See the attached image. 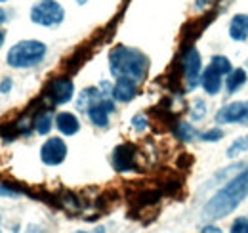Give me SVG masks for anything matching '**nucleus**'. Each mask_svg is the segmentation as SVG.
<instances>
[{
    "label": "nucleus",
    "mask_w": 248,
    "mask_h": 233,
    "mask_svg": "<svg viewBox=\"0 0 248 233\" xmlns=\"http://www.w3.org/2000/svg\"><path fill=\"white\" fill-rule=\"evenodd\" d=\"M248 197V166L233 176L216 195L204 204V216L208 220H219L231 214Z\"/></svg>",
    "instance_id": "nucleus-1"
},
{
    "label": "nucleus",
    "mask_w": 248,
    "mask_h": 233,
    "mask_svg": "<svg viewBox=\"0 0 248 233\" xmlns=\"http://www.w3.org/2000/svg\"><path fill=\"white\" fill-rule=\"evenodd\" d=\"M109 69L111 75L117 79H128L134 83H141L149 69V59L143 52L130 48V46H117L109 54Z\"/></svg>",
    "instance_id": "nucleus-2"
},
{
    "label": "nucleus",
    "mask_w": 248,
    "mask_h": 233,
    "mask_svg": "<svg viewBox=\"0 0 248 233\" xmlns=\"http://www.w3.org/2000/svg\"><path fill=\"white\" fill-rule=\"evenodd\" d=\"M46 56V44L40 40H21L8 50L6 61L14 69H29L38 65Z\"/></svg>",
    "instance_id": "nucleus-3"
},
{
    "label": "nucleus",
    "mask_w": 248,
    "mask_h": 233,
    "mask_svg": "<svg viewBox=\"0 0 248 233\" xmlns=\"http://www.w3.org/2000/svg\"><path fill=\"white\" fill-rule=\"evenodd\" d=\"M65 19V10L58 0H38L31 8V21L42 27H56Z\"/></svg>",
    "instance_id": "nucleus-4"
},
{
    "label": "nucleus",
    "mask_w": 248,
    "mask_h": 233,
    "mask_svg": "<svg viewBox=\"0 0 248 233\" xmlns=\"http://www.w3.org/2000/svg\"><path fill=\"white\" fill-rule=\"evenodd\" d=\"M182 69H184V79H186L187 90H195L201 83L202 75V61L197 48H189L184 58H182Z\"/></svg>",
    "instance_id": "nucleus-5"
},
{
    "label": "nucleus",
    "mask_w": 248,
    "mask_h": 233,
    "mask_svg": "<svg viewBox=\"0 0 248 233\" xmlns=\"http://www.w3.org/2000/svg\"><path fill=\"white\" fill-rule=\"evenodd\" d=\"M217 124H247L248 122V101H235L221 107L216 113Z\"/></svg>",
    "instance_id": "nucleus-6"
},
{
    "label": "nucleus",
    "mask_w": 248,
    "mask_h": 233,
    "mask_svg": "<svg viewBox=\"0 0 248 233\" xmlns=\"http://www.w3.org/2000/svg\"><path fill=\"white\" fill-rule=\"evenodd\" d=\"M67 157V146L62 138H48L44 146L40 147V159L48 166H58L62 165Z\"/></svg>",
    "instance_id": "nucleus-7"
},
{
    "label": "nucleus",
    "mask_w": 248,
    "mask_h": 233,
    "mask_svg": "<svg viewBox=\"0 0 248 233\" xmlns=\"http://www.w3.org/2000/svg\"><path fill=\"white\" fill-rule=\"evenodd\" d=\"M48 96H50V100L56 105H63V103L71 101L73 96H75V84H73V81L69 77H58V79H54L50 83V86H48Z\"/></svg>",
    "instance_id": "nucleus-8"
},
{
    "label": "nucleus",
    "mask_w": 248,
    "mask_h": 233,
    "mask_svg": "<svg viewBox=\"0 0 248 233\" xmlns=\"http://www.w3.org/2000/svg\"><path fill=\"white\" fill-rule=\"evenodd\" d=\"M223 77H225V75H223V73H219L216 67L208 65V67L202 71V75H201V86L204 88V92H206V94L216 96L217 92L221 90Z\"/></svg>",
    "instance_id": "nucleus-9"
},
{
    "label": "nucleus",
    "mask_w": 248,
    "mask_h": 233,
    "mask_svg": "<svg viewBox=\"0 0 248 233\" xmlns=\"http://www.w3.org/2000/svg\"><path fill=\"white\" fill-rule=\"evenodd\" d=\"M136 92H138V83L128 81V79H117L113 86V100L121 103H128L136 98Z\"/></svg>",
    "instance_id": "nucleus-10"
},
{
    "label": "nucleus",
    "mask_w": 248,
    "mask_h": 233,
    "mask_svg": "<svg viewBox=\"0 0 248 233\" xmlns=\"http://www.w3.org/2000/svg\"><path fill=\"white\" fill-rule=\"evenodd\" d=\"M132 165H134V149L128 144H123V146L117 147L115 153H113V166L117 170L124 172V170H130Z\"/></svg>",
    "instance_id": "nucleus-11"
},
{
    "label": "nucleus",
    "mask_w": 248,
    "mask_h": 233,
    "mask_svg": "<svg viewBox=\"0 0 248 233\" xmlns=\"http://www.w3.org/2000/svg\"><path fill=\"white\" fill-rule=\"evenodd\" d=\"M229 36L235 42H245L248 38V14H237L233 16L229 23Z\"/></svg>",
    "instance_id": "nucleus-12"
},
{
    "label": "nucleus",
    "mask_w": 248,
    "mask_h": 233,
    "mask_svg": "<svg viewBox=\"0 0 248 233\" xmlns=\"http://www.w3.org/2000/svg\"><path fill=\"white\" fill-rule=\"evenodd\" d=\"M56 126H58V130L62 132L63 136H75L80 130L78 118L73 115V113H69V111L58 113V116H56Z\"/></svg>",
    "instance_id": "nucleus-13"
},
{
    "label": "nucleus",
    "mask_w": 248,
    "mask_h": 233,
    "mask_svg": "<svg viewBox=\"0 0 248 233\" xmlns=\"http://www.w3.org/2000/svg\"><path fill=\"white\" fill-rule=\"evenodd\" d=\"M245 83H247V71L245 69H233L225 77V90H227V94H235V92H239V88L245 86Z\"/></svg>",
    "instance_id": "nucleus-14"
},
{
    "label": "nucleus",
    "mask_w": 248,
    "mask_h": 233,
    "mask_svg": "<svg viewBox=\"0 0 248 233\" xmlns=\"http://www.w3.org/2000/svg\"><path fill=\"white\" fill-rule=\"evenodd\" d=\"M52 124H54V116H52V113H50V111H44V113L36 115L34 122H32L34 130H36L40 136H46V134L52 130Z\"/></svg>",
    "instance_id": "nucleus-15"
},
{
    "label": "nucleus",
    "mask_w": 248,
    "mask_h": 233,
    "mask_svg": "<svg viewBox=\"0 0 248 233\" xmlns=\"http://www.w3.org/2000/svg\"><path fill=\"white\" fill-rule=\"evenodd\" d=\"M247 151H248V136H243V138L235 140L231 146L227 147V157L229 159H235V157H239V155H243Z\"/></svg>",
    "instance_id": "nucleus-16"
},
{
    "label": "nucleus",
    "mask_w": 248,
    "mask_h": 233,
    "mask_svg": "<svg viewBox=\"0 0 248 233\" xmlns=\"http://www.w3.org/2000/svg\"><path fill=\"white\" fill-rule=\"evenodd\" d=\"M178 136H180L184 142H191V140H195V138L199 136V132H197L189 122H180V124H178Z\"/></svg>",
    "instance_id": "nucleus-17"
},
{
    "label": "nucleus",
    "mask_w": 248,
    "mask_h": 233,
    "mask_svg": "<svg viewBox=\"0 0 248 233\" xmlns=\"http://www.w3.org/2000/svg\"><path fill=\"white\" fill-rule=\"evenodd\" d=\"M204 113H206V103H204L202 100H195V101H193V109H191V116H193V120L202 118Z\"/></svg>",
    "instance_id": "nucleus-18"
},
{
    "label": "nucleus",
    "mask_w": 248,
    "mask_h": 233,
    "mask_svg": "<svg viewBox=\"0 0 248 233\" xmlns=\"http://www.w3.org/2000/svg\"><path fill=\"white\" fill-rule=\"evenodd\" d=\"M201 138H202L204 142H217V140L223 138V130H221V128H212V130L201 134Z\"/></svg>",
    "instance_id": "nucleus-19"
},
{
    "label": "nucleus",
    "mask_w": 248,
    "mask_h": 233,
    "mask_svg": "<svg viewBox=\"0 0 248 233\" xmlns=\"http://www.w3.org/2000/svg\"><path fill=\"white\" fill-rule=\"evenodd\" d=\"M231 233H248V220L247 218H237L231 226Z\"/></svg>",
    "instance_id": "nucleus-20"
},
{
    "label": "nucleus",
    "mask_w": 248,
    "mask_h": 233,
    "mask_svg": "<svg viewBox=\"0 0 248 233\" xmlns=\"http://www.w3.org/2000/svg\"><path fill=\"white\" fill-rule=\"evenodd\" d=\"M132 126H134L138 132L145 130V128H147V120H145V116H143V115H136L134 118H132Z\"/></svg>",
    "instance_id": "nucleus-21"
},
{
    "label": "nucleus",
    "mask_w": 248,
    "mask_h": 233,
    "mask_svg": "<svg viewBox=\"0 0 248 233\" xmlns=\"http://www.w3.org/2000/svg\"><path fill=\"white\" fill-rule=\"evenodd\" d=\"M17 195H19V191H16V189L0 183V197H17Z\"/></svg>",
    "instance_id": "nucleus-22"
},
{
    "label": "nucleus",
    "mask_w": 248,
    "mask_h": 233,
    "mask_svg": "<svg viewBox=\"0 0 248 233\" xmlns=\"http://www.w3.org/2000/svg\"><path fill=\"white\" fill-rule=\"evenodd\" d=\"M10 88H12V81H10V79H6V81L0 83V92H2V94L10 92Z\"/></svg>",
    "instance_id": "nucleus-23"
},
{
    "label": "nucleus",
    "mask_w": 248,
    "mask_h": 233,
    "mask_svg": "<svg viewBox=\"0 0 248 233\" xmlns=\"http://www.w3.org/2000/svg\"><path fill=\"white\" fill-rule=\"evenodd\" d=\"M202 233H221V230L216 228V226H206V228L202 230Z\"/></svg>",
    "instance_id": "nucleus-24"
},
{
    "label": "nucleus",
    "mask_w": 248,
    "mask_h": 233,
    "mask_svg": "<svg viewBox=\"0 0 248 233\" xmlns=\"http://www.w3.org/2000/svg\"><path fill=\"white\" fill-rule=\"evenodd\" d=\"M6 19H8L6 12H4V10H0V23H6Z\"/></svg>",
    "instance_id": "nucleus-25"
},
{
    "label": "nucleus",
    "mask_w": 248,
    "mask_h": 233,
    "mask_svg": "<svg viewBox=\"0 0 248 233\" xmlns=\"http://www.w3.org/2000/svg\"><path fill=\"white\" fill-rule=\"evenodd\" d=\"M2 44H4V33L0 31V46H2Z\"/></svg>",
    "instance_id": "nucleus-26"
},
{
    "label": "nucleus",
    "mask_w": 248,
    "mask_h": 233,
    "mask_svg": "<svg viewBox=\"0 0 248 233\" xmlns=\"http://www.w3.org/2000/svg\"><path fill=\"white\" fill-rule=\"evenodd\" d=\"M88 0H77V4H86Z\"/></svg>",
    "instance_id": "nucleus-27"
},
{
    "label": "nucleus",
    "mask_w": 248,
    "mask_h": 233,
    "mask_svg": "<svg viewBox=\"0 0 248 233\" xmlns=\"http://www.w3.org/2000/svg\"><path fill=\"white\" fill-rule=\"evenodd\" d=\"M75 233H86V232H75Z\"/></svg>",
    "instance_id": "nucleus-28"
},
{
    "label": "nucleus",
    "mask_w": 248,
    "mask_h": 233,
    "mask_svg": "<svg viewBox=\"0 0 248 233\" xmlns=\"http://www.w3.org/2000/svg\"><path fill=\"white\" fill-rule=\"evenodd\" d=\"M0 2H8V0H0Z\"/></svg>",
    "instance_id": "nucleus-29"
},
{
    "label": "nucleus",
    "mask_w": 248,
    "mask_h": 233,
    "mask_svg": "<svg viewBox=\"0 0 248 233\" xmlns=\"http://www.w3.org/2000/svg\"><path fill=\"white\" fill-rule=\"evenodd\" d=\"M0 233H2V232H0Z\"/></svg>",
    "instance_id": "nucleus-30"
}]
</instances>
